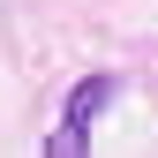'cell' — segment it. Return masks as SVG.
<instances>
[{"mask_svg":"<svg viewBox=\"0 0 158 158\" xmlns=\"http://www.w3.org/2000/svg\"><path fill=\"white\" fill-rule=\"evenodd\" d=\"M113 98H121V75H106V68L83 75V83L68 90V106H60V128L45 135V158H83L90 151V121L113 106Z\"/></svg>","mask_w":158,"mask_h":158,"instance_id":"obj_1","label":"cell"}]
</instances>
